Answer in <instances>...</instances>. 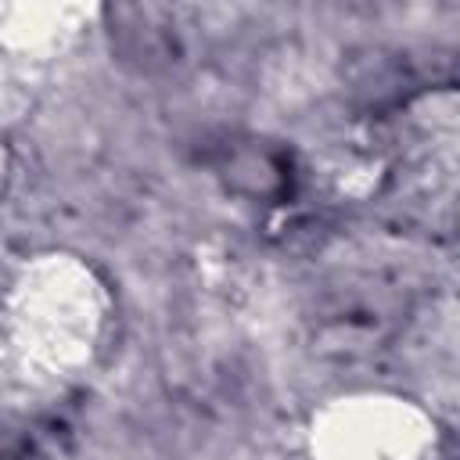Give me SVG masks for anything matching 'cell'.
<instances>
[{"label": "cell", "instance_id": "1", "mask_svg": "<svg viewBox=\"0 0 460 460\" xmlns=\"http://www.w3.org/2000/svg\"><path fill=\"white\" fill-rule=\"evenodd\" d=\"M406 309V288L367 273L323 291V298L316 302V334L341 352L374 349L402 327Z\"/></svg>", "mask_w": 460, "mask_h": 460}, {"label": "cell", "instance_id": "2", "mask_svg": "<svg viewBox=\"0 0 460 460\" xmlns=\"http://www.w3.org/2000/svg\"><path fill=\"white\" fill-rule=\"evenodd\" d=\"M208 165L226 183V190L241 198L280 205L295 194V162H291V151L277 140L226 137L223 144L212 147Z\"/></svg>", "mask_w": 460, "mask_h": 460}, {"label": "cell", "instance_id": "3", "mask_svg": "<svg viewBox=\"0 0 460 460\" xmlns=\"http://www.w3.org/2000/svg\"><path fill=\"white\" fill-rule=\"evenodd\" d=\"M108 36L119 58L140 72H165L183 58V32L172 7H158V4L108 7Z\"/></svg>", "mask_w": 460, "mask_h": 460}]
</instances>
